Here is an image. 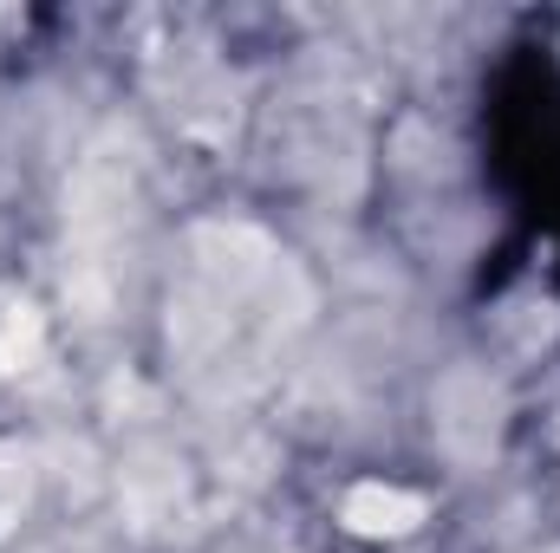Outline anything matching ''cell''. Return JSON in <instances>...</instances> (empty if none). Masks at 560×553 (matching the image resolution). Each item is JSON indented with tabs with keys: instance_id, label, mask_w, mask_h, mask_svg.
<instances>
[{
	"instance_id": "cell-1",
	"label": "cell",
	"mask_w": 560,
	"mask_h": 553,
	"mask_svg": "<svg viewBox=\"0 0 560 553\" xmlns=\"http://www.w3.org/2000/svg\"><path fill=\"white\" fill-rule=\"evenodd\" d=\"M418 521H423V495L378 489V482L346 495V528H359V534H411Z\"/></svg>"
}]
</instances>
